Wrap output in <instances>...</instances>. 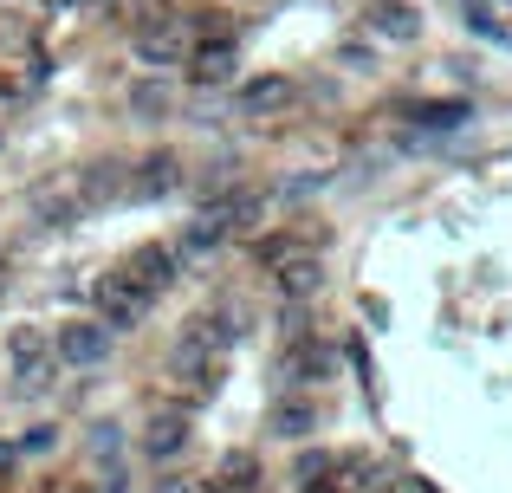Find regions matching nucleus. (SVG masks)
<instances>
[{
    "label": "nucleus",
    "mask_w": 512,
    "mask_h": 493,
    "mask_svg": "<svg viewBox=\"0 0 512 493\" xmlns=\"http://www.w3.org/2000/svg\"><path fill=\"white\" fill-rule=\"evenodd\" d=\"M91 305H98V318L111 331H137L143 318H150V292H143L137 279H124V273L98 279V286H91Z\"/></svg>",
    "instance_id": "nucleus-1"
},
{
    "label": "nucleus",
    "mask_w": 512,
    "mask_h": 493,
    "mask_svg": "<svg viewBox=\"0 0 512 493\" xmlns=\"http://www.w3.org/2000/svg\"><path fill=\"white\" fill-rule=\"evenodd\" d=\"M7 357H13V377H20V390H46L52 383V338L39 325H20L7 338Z\"/></svg>",
    "instance_id": "nucleus-2"
},
{
    "label": "nucleus",
    "mask_w": 512,
    "mask_h": 493,
    "mask_svg": "<svg viewBox=\"0 0 512 493\" xmlns=\"http://www.w3.org/2000/svg\"><path fill=\"white\" fill-rule=\"evenodd\" d=\"M33 215L46 221V228H72L78 215H91L85 176H78V182H59V189H33Z\"/></svg>",
    "instance_id": "nucleus-3"
},
{
    "label": "nucleus",
    "mask_w": 512,
    "mask_h": 493,
    "mask_svg": "<svg viewBox=\"0 0 512 493\" xmlns=\"http://www.w3.org/2000/svg\"><path fill=\"white\" fill-rule=\"evenodd\" d=\"M201 208H208L227 234H253L260 228V195L253 189H214V195H201Z\"/></svg>",
    "instance_id": "nucleus-4"
},
{
    "label": "nucleus",
    "mask_w": 512,
    "mask_h": 493,
    "mask_svg": "<svg viewBox=\"0 0 512 493\" xmlns=\"http://www.w3.org/2000/svg\"><path fill=\"white\" fill-rule=\"evenodd\" d=\"M182 442H188V409H182V403L150 409V429H143V448H150V461L182 455Z\"/></svg>",
    "instance_id": "nucleus-5"
},
{
    "label": "nucleus",
    "mask_w": 512,
    "mask_h": 493,
    "mask_svg": "<svg viewBox=\"0 0 512 493\" xmlns=\"http://www.w3.org/2000/svg\"><path fill=\"white\" fill-rule=\"evenodd\" d=\"M104 351H111V325H85V318H78V325H65L59 331V357L65 364H104Z\"/></svg>",
    "instance_id": "nucleus-6"
},
{
    "label": "nucleus",
    "mask_w": 512,
    "mask_h": 493,
    "mask_svg": "<svg viewBox=\"0 0 512 493\" xmlns=\"http://www.w3.org/2000/svg\"><path fill=\"white\" fill-rule=\"evenodd\" d=\"M124 279H137L143 292H169L175 286V253L169 247H130Z\"/></svg>",
    "instance_id": "nucleus-7"
},
{
    "label": "nucleus",
    "mask_w": 512,
    "mask_h": 493,
    "mask_svg": "<svg viewBox=\"0 0 512 493\" xmlns=\"http://www.w3.org/2000/svg\"><path fill=\"white\" fill-rule=\"evenodd\" d=\"M292 98H299V85H292V78H279V72H266V78H247V85H240V111H253V117H266V111H286Z\"/></svg>",
    "instance_id": "nucleus-8"
},
{
    "label": "nucleus",
    "mask_w": 512,
    "mask_h": 493,
    "mask_svg": "<svg viewBox=\"0 0 512 493\" xmlns=\"http://www.w3.org/2000/svg\"><path fill=\"white\" fill-rule=\"evenodd\" d=\"M318 286H325V266L312 260V253H292V260H279V292L286 299H318Z\"/></svg>",
    "instance_id": "nucleus-9"
},
{
    "label": "nucleus",
    "mask_w": 512,
    "mask_h": 493,
    "mask_svg": "<svg viewBox=\"0 0 512 493\" xmlns=\"http://www.w3.org/2000/svg\"><path fill=\"white\" fill-rule=\"evenodd\" d=\"M370 26L383 39H396V46H409V39L422 33V13H415L409 0H376V7H370Z\"/></svg>",
    "instance_id": "nucleus-10"
},
{
    "label": "nucleus",
    "mask_w": 512,
    "mask_h": 493,
    "mask_svg": "<svg viewBox=\"0 0 512 493\" xmlns=\"http://www.w3.org/2000/svg\"><path fill=\"white\" fill-rule=\"evenodd\" d=\"M266 429H273L279 442H305V435L318 429V403H299V396H286V403H273Z\"/></svg>",
    "instance_id": "nucleus-11"
},
{
    "label": "nucleus",
    "mask_w": 512,
    "mask_h": 493,
    "mask_svg": "<svg viewBox=\"0 0 512 493\" xmlns=\"http://www.w3.org/2000/svg\"><path fill=\"white\" fill-rule=\"evenodd\" d=\"M169 104H175V91L163 85V78H137V85H130V117H143V124L169 117Z\"/></svg>",
    "instance_id": "nucleus-12"
},
{
    "label": "nucleus",
    "mask_w": 512,
    "mask_h": 493,
    "mask_svg": "<svg viewBox=\"0 0 512 493\" xmlns=\"http://www.w3.org/2000/svg\"><path fill=\"white\" fill-rule=\"evenodd\" d=\"M137 59L143 65H175V59H182V33H175V26H150V33H137Z\"/></svg>",
    "instance_id": "nucleus-13"
},
{
    "label": "nucleus",
    "mask_w": 512,
    "mask_h": 493,
    "mask_svg": "<svg viewBox=\"0 0 512 493\" xmlns=\"http://www.w3.org/2000/svg\"><path fill=\"white\" fill-rule=\"evenodd\" d=\"M227 78H234V46H201L195 52V85H227Z\"/></svg>",
    "instance_id": "nucleus-14"
},
{
    "label": "nucleus",
    "mask_w": 512,
    "mask_h": 493,
    "mask_svg": "<svg viewBox=\"0 0 512 493\" xmlns=\"http://www.w3.org/2000/svg\"><path fill=\"white\" fill-rule=\"evenodd\" d=\"M175 182H182V163H175L169 150H156L150 163H143V182H137V195H169Z\"/></svg>",
    "instance_id": "nucleus-15"
},
{
    "label": "nucleus",
    "mask_w": 512,
    "mask_h": 493,
    "mask_svg": "<svg viewBox=\"0 0 512 493\" xmlns=\"http://www.w3.org/2000/svg\"><path fill=\"white\" fill-rule=\"evenodd\" d=\"M415 124L422 130H454V124H467V104L461 98H428V104H415Z\"/></svg>",
    "instance_id": "nucleus-16"
},
{
    "label": "nucleus",
    "mask_w": 512,
    "mask_h": 493,
    "mask_svg": "<svg viewBox=\"0 0 512 493\" xmlns=\"http://www.w3.org/2000/svg\"><path fill=\"white\" fill-rule=\"evenodd\" d=\"M0 52H39V26L26 13H0Z\"/></svg>",
    "instance_id": "nucleus-17"
},
{
    "label": "nucleus",
    "mask_w": 512,
    "mask_h": 493,
    "mask_svg": "<svg viewBox=\"0 0 512 493\" xmlns=\"http://www.w3.org/2000/svg\"><path fill=\"white\" fill-rule=\"evenodd\" d=\"M221 241H227V228H221V221L208 215V208H201V221H195V228L182 234V253H208V247H221Z\"/></svg>",
    "instance_id": "nucleus-18"
},
{
    "label": "nucleus",
    "mask_w": 512,
    "mask_h": 493,
    "mask_svg": "<svg viewBox=\"0 0 512 493\" xmlns=\"http://www.w3.org/2000/svg\"><path fill=\"white\" fill-rule=\"evenodd\" d=\"M461 13H467V26H474L480 39H506V33H500V20H493V7H487V0H461Z\"/></svg>",
    "instance_id": "nucleus-19"
},
{
    "label": "nucleus",
    "mask_w": 512,
    "mask_h": 493,
    "mask_svg": "<svg viewBox=\"0 0 512 493\" xmlns=\"http://www.w3.org/2000/svg\"><path fill=\"white\" fill-rule=\"evenodd\" d=\"M91 455H98V461L117 455V429H111V422H98V429H91Z\"/></svg>",
    "instance_id": "nucleus-20"
},
{
    "label": "nucleus",
    "mask_w": 512,
    "mask_h": 493,
    "mask_svg": "<svg viewBox=\"0 0 512 493\" xmlns=\"http://www.w3.org/2000/svg\"><path fill=\"white\" fill-rule=\"evenodd\" d=\"M331 474V455H299V481H325Z\"/></svg>",
    "instance_id": "nucleus-21"
},
{
    "label": "nucleus",
    "mask_w": 512,
    "mask_h": 493,
    "mask_svg": "<svg viewBox=\"0 0 512 493\" xmlns=\"http://www.w3.org/2000/svg\"><path fill=\"white\" fill-rule=\"evenodd\" d=\"M221 481H253V455H227V468H221Z\"/></svg>",
    "instance_id": "nucleus-22"
},
{
    "label": "nucleus",
    "mask_w": 512,
    "mask_h": 493,
    "mask_svg": "<svg viewBox=\"0 0 512 493\" xmlns=\"http://www.w3.org/2000/svg\"><path fill=\"white\" fill-rule=\"evenodd\" d=\"M20 448H26V455H46V448H52V429H46V422H39V429H26Z\"/></svg>",
    "instance_id": "nucleus-23"
},
{
    "label": "nucleus",
    "mask_w": 512,
    "mask_h": 493,
    "mask_svg": "<svg viewBox=\"0 0 512 493\" xmlns=\"http://www.w3.org/2000/svg\"><path fill=\"white\" fill-rule=\"evenodd\" d=\"M156 493H188V481H163V487H156Z\"/></svg>",
    "instance_id": "nucleus-24"
},
{
    "label": "nucleus",
    "mask_w": 512,
    "mask_h": 493,
    "mask_svg": "<svg viewBox=\"0 0 512 493\" xmlns=\"http://www.w3.org/2000/svg\"><path fill=\"white\" fill-rule=\"evenodd\" d=\"M318 493H331V487H318Z\"/></svg>",
    "instance_id": "nucleus-25"
}]
</instances>
